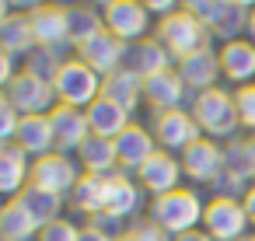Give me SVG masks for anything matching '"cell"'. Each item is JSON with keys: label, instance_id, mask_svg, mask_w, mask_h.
<instances>
[{"label": "cell", "instance_id": "42", "mask_svg": "<svg viewBox=\"0 0 255 241\" xmlns=\"http://www.w3.org/2000/svg\"><path fill=\"white\" fill-rule=\"evenodd\" d=\"M241 206H245V213H248V224L255 227V185L248 189V196L241 199Z\"/></svg>", "mask_w": 255, "mask_h": 241}, {"label": "cell", "instance_id": "45", "mask_svg": "<svg viewBox=\"0 0 255 241\" xmlns=\"http://www.w3.org/2000/svg\"><path fill=\"white\" fill-rule=\"evenodd\" d=\"M248 39L255 42V11H252V21H248Z\"/></svg>", "mask_w": 255, "mask_h": 241}, {"label": "cell", "instance_id": "10", "mask_svg": "<svg viewBox=\"0 0 255 241\" xmlns=\"http://www.w3.org/2000/svg\"><path fill=\"white\" fill-rule=\"evenodd\" d=\"M248 213L238 199H210L203 213V231L213 241H245L248 238Z\"/></svg>", "mask_w": 255, "mask_h": 241}, {"label": "cell", "instance_id": "15", "mask_svg": "<svg viewBox=\"0 0 255 241\" xmlns=\"http://www.w3.org/2000/svg\"><path fill=\"white\" fill-rule=\"evenodd\" d=\"M49 122H53V136H56V150L60 154H77L84 147V140L91 136V126H88V112L81 109H70V105H56L49 112Z\"/></svg>", "mask_w": 255, "mask_h": 241}, {"label": "cell", "instance_id": "13", "mask_svg": "<svg viewBox=\"0 0 255 241\" xmlns=\"http://www.w3.org/2000/svg\"><path fill=\"white\" fill-rule=\"evenodd\" d=\"M129 74H136L140 81H150V77H157V74H168V70H175L178 67V60L150 35V39H143V42H133L129 49H126V63H123Z\"/></svg>", "mask_w": 255, "mask_h": 241}, {"label": "cell", "instance_id": "22", "mask_svg": "<svg viewBox=\"0 0 255 241\" xmlns=\"http://www.w3.org/2000/svg\"><path fill=\"white\" fill-rule=\"evenodd\" d=\"M28 182H32V157L18 143L0 147V192L7 199H18Z\"/></svg>", "mask_w": 255, "mask_h": 241}, {"label": "cell", "instance_id": "17", "mask_svg": "<svg viewBox=\"0 0 255 241\" xmlns=\"http://www.w3.org/2000/svg\"><path fill=\"white\" fill-rule=\"evenodd\" d=\"M126 42H119L112 32H102L98 39H91L88 46H81L74 56L77 60H84L95 74H102V77H109V74H116V70H123V63H126Z\"/></svg>", "mask_w": 255, "mask_h": 241}, {"label": "cell", "instance_id": "12", "mask_svg": "<svg viewBox=\"0 0 255 241\" xmlns=\"http://www.w3.org/2000/svg\"><path fill=\"white\" fill-rule=\"evenodd\" d=\"M182 161L175 157V154H168V150H157L140 171H136V182H140V189L143 192H150V199H157V196H168V192H175V189H182L178 182H182Z\"/></svg>", "mask_w": 255, "mask_h": 241}, {"label": "cell", "instance_id": "14", "mask_svg": "<svg viewBox=\"0 0 255 241\" xmlns=\"http://www.w3.org/2000/svg\"><path fill=\"white\" fill-rule=\"evenodd\" d=\"M178 77L185 81V88L192 91V98L196 95H203V91H213L217 88V81H220V53L210 46V49H199V53H192V56H185V60H178Z\"/></svg>", "mask_w": 255, "mask_h": 241}, {"label": "cell", "instance_id": "19", "mask_svg": "<svg viewBox=\"0 0 255 241\" xmlns=\"http://www.w3.org/2000/svg\"><path fill=\"white\" fill-rule=\"evenodd\" d=\"M185 95H189V88H185V81L178 77V70H168V74H157V77L143 81V105L154 109V116L182 109Z\"/></svg>", "mask_w": 255, "mask_h": 241}, {"label": "cell", "instance_id": "23", "mask_svg": "<svg viewBox=\"0 0 255 241\" xmlns=\"http://www.w3.org/2000/svg\"><path fill=\"white\" fill-rule=\"evenodd\" d=\"M140 206H143V189H140V182H133L126 171H119V175H112L109 178V210L105 213H112L116 220H129V217H136L140 213ZM133 224V220H129Z\"/></svg>", "mask_w": 255, "mask_h": 241}, {"label": "cell", "instance_id": "35", "mask_svg": "<svg viewBox=\"0 0 255 241\" xmlns=\"http://www.w3.org/2000/svg\"><path fill=\"white\" fill-rule=\"evenodd\" d=\"M21 112L7 102V98H0V140H4V147H11L18 140V129H21Z\"/></svg>", "mask_w": 255, "mask_h": 241}, {"label": "cell", "instance_id": "27", "mask_svg": "<svg viewBox=\"0 0 255 241\" xmlns=\"http://www.w3.org/2000/svg\"><path fill=\"white\" fill-rule=\"evenodd\" d=\"M70 206L77 213H84L88 220L109 210V178L105 175H84L77 182V189L70 192Z\"/></svg>", "mask_w": 255, "mask_h": 241}, {"label": "cell", "instance_id": "44", "mask_svg": "<svg viewBox=\"0 0 255 241\" xmlns=\"http://www.w3.org/2000/svg\"><path fill=\"white\" fill-rule=\"evenodd\" d=\"M175 241H213V238H210V234H206V231L199 227V231H189V234H178Z\"/></svg>", "mask_w": 255, "mask_h": 241}, {"label": "cell", "instance_id": "46", "mask_svg": "<svg viewBox=\"0 0 255 241\" xmlns=\"http://www.w3.org/2000/svg\"><path fill=\"white\" fill-rule=\"evenodd\" d=\"M116 241H129V238H126V234H123V238H116Z\"/></svg>", "mask_w": 255, "mask_h": 241}, {"label": "cell", "instance_id": "9", "mask_svg": "<svg viewBox=\"0 0 255 241\" xmlns=\"http://www.w3.org/2000/svg\"><path fill=\"white\" fill-rule=\"evenodd\" d=\"M150 133H154V140H157L161 150L178 154V157H182L196 140H203V129H199V122L192 119L189 109H175V112H161V116H154Z\"/></svg>", "mask_w": 255, "mask_h": 241}, {"label": "cell", "instance_id": "43", "mask_svg": "<svg viewBox=\"0 0 255 241\" xmlns=\"http://www.w3.org/2000/svg\"><path fill=\"white\" fill-rule=\"evenodd\" d=\"M81 241H116V238H109V234H102V231H95V227H88V224H84Z\"/></svg>", "mask_w": 255, "mask_h": 241}, {"label": "cell", "instance_id": "21", "mask_svg": "<svg viewBox=\"0 0 255 241\" xmlns=\"http://www.w3.org/2000/svg\"><path fill=\"white\" fill-rule=\"evenodd\" d=\"M77 164L84 168V175H119L123 164H119V150H116V140H105V136H88L84 147L77 150Z\"/></svg>", "mask_w": 255, "mask_h": 241}, {"label": "cell", "instance_id": "20", "mask_svg": "<svg viewBox=\"0 0 255 241\" xmlns=\"http://www.w3.org/2000/svg\"><path fill=\"white\" fill-rule=\"evenodd\" d=\"M220 70L227 81H234L238 88L245 84H255V42L252 39H234V42H224L220 49Z\"/></svg>", "mask_w": 255, "mask_h": 241}, {"label": "cell", "instance_id": "36", "mask_svg": "<svg viewBox=\"0 0 255 241\" xmlns=\"http://www.w3.org/2000/svg\"><path fill=\"white\" fill-rule=\"evenodd\" d=\"M81 234H84V227H77L74 220L60 217V220H53V224L42 227L39 241H81Z\"/></svg>", "mask_w": 255, "mask_h": 241}, {"label": "cell", "instance_id": "47", "mask_svg": "<svg viewBox=\"0 0 255 241\" xmlns=\"http://www.w3.org/2000/svg\"><path fill=\"white\" fill-rule=\"evenodd\" d=\"M245 241H255V234H248V238H245Z\"/></svg>", "mask_w": 255, "mask_h": 241}, {"label": "cell", "instance_id": "16", "mask_svg": "<svg viewBox=\"0 0 255 241\" xmlns=\"http://www.w3.org/2000/svg\"><path fill=\"white\" fill-rule=\"evenodd\" d=\"M116 150H119V164H123V171H140L161 147H157V140H154V133L147 129V126H140V122H129L119 136H116Z\"/></svg>", "mask_w": 255, "mask_h": 241}, {"label": "cell", "instance_id": "24", "mask_svg": "<svg viewBox=\"0 0 255 241\" xmlns=\"http://www.w3.org/2000/svg\"><path fill=\"white\" fill-rule=\"evenodd\" d=\"M0 49L11 56H32L35 49V32H32V18L21 11H11L7 18H0Z\"/></svg>", "mask_w": 255, "mask_h": 241}, {"label": "cell", "instance_id": "1", "mask_svg": "<svg viewBox=\"0 0 255 241\" xmlns=\"http://www.w3.org/2000/svg\"><path fill=\"white\" fill-rule=\"evenodd\" d=\"M203 213H206V203L196 189H175L168 196H157L150 199L147 206V220H154L164 234L178 238V234H189V231H199L203 227Z\"/></svg>", "mask_w": 255, "mask_h": 241}, {"label": "cell", "instance_id": "41", "mask_svg": "<svg viewBox=\"0 0 255 241\" xmlns=\"http://www.w3.org/2000/svg\"><path fill=\"white\" fill-rule=\"evenodd\" d=\"M14 77H18V74H14V56H11V53H4V49H0V84H4V88H7V84H11Z\"/></svg>", "mask_w": 255, "mask_h": 241}, {"label": "cell", "instance_id": "11", "mask_svg": "<svg viewBox=\"0 0 255 241\" xmlns=\"http://www.w3.org/2000/svg\"><path fill=\"white\" fill-rule=\"evenodd\" d=\"M178 161H182V171H185L196 185H213V182L220 178V171H224V147H220L217 140L203 136V140H196Z\"/></svg>", "mask_w": 255, "mask_h": 241}, {"label": "cell", "instance_id": "18", "mask_svg": "<svg viewBox=\"0 0 255 241\" xmlns=\"http://www.w3.org/2000/svg\"><path fill=\"white\" fill-rule=\"evenodd\" d=\"M28 18H32V32H35V46H42V49H70V35H67V7L39 4Z\"/></svg>", "mask_w": 255, "mask_h": 241}, {"label": "cell", "instance_id": "33", "mask_svg": "<svg viewBox=\"0 0 255 241\" xmlns=\"http://www.w3.org/2000/svg\"><path fill=\"white\" fill-rule=\"evenodd\" d=\"M70 60H74V56H70V49H42V46H35V49H32V56L25 60V70L53 84V81L60 77V70H63Z\"/></svg>", "mask_w": 255, "mask_h": 241}, {"label": "cell", "instance_id": "2", "mask_svg": "<svg viewBox=\"0 0 255 241\" xmlns=\"http://www.w3.org/2000/svg\"><path fill=\"white\" fill-rule=\"evenodd\" d=\"M189 112H192V119L199 122L203 136H210V140H217V143H220V140L231 143L234 133L241 129L238 102H234V95H227L224 88H213V91L196 95V98L189 102Z\"/></svg>", "mask_w": 255, "mask_h": 241}, {"label": "cell", "instance_id": "37", "mask_svg": "<svg viewBox=\"0 0 255 241\" xmlns=\"http://www.w3.org/2000/svg\"><path fill=\"white\" fill-rule=\"evenodd\" d=\"M234 102H238V116H241V126L248 133H255V84H245L234 91Z\"/></svg>", "mask_w": 255, "mask_h": 241}, {"label": "cell", "instance_id": "40", "mask_svg": "<svg viewBox=\"0 0 255 241\" xmlns=\"http://www.w3.org/2000/svg\"><path fill=\"white\" fill-rule=\"evenodd\" d=\"M143 4H147L150 18H157V21H164V18H171L175 11H182V4H175V0H143Z\"/></svg>", "mask_w": 255, "mask_h": 241}, {"label": "cell", "instance_id": "6", "mask_svg": "<svg viewBox=\"0 0 255 241\" xmlns=\"http://www.w3.org/2000/svg\"><path fill=\"white\" fill-rule=\"evenodd\" d=\"M102 18H105V32H112L126 46L150 39L147 32L157 25L143 0H109V4H102Z\"/></svg>", "mask_w": 255, "mask_h": 241}, {"label": "cell", "instance_id": "26", "mask_svg": "<svg viewBox=\"0 0 255 241\" xmlns=\"http://www.w3.org/2000/svg\"><path fill=\"white\" fill-rule=\"evenodd\" d=\"M102 98L116 102L119 109H126V112L133 116V112L140 109V102H143V81L123 67V70H116V74L105 77V84H102Z\"/></svg>", "mask_w": 255, "mask_h": 241}, {"label": "cell", "instance_id": "3", "mask_svg": "<svg viewBox=\"0 0 255 241\" xmlns=\"http://www.w3.org/2000/svg\"><path fill=\"white\" fill-rule=\"evenodd\" d=\"M192 18H199L220 42H234L241 39V32H248V21H252V11L241 0H189L182 4Z\"/></svg>", "mask_w": 255, "mask_h": 241}, {"label": "cell", "instance_id": "39", "mask_svg": "<svg viewBox=\"0 0 255 241\" xmlns=\"http://www.w3.org/2000/svg\"><path fill=\"white\" fill-rule=\"evenodd\" d=\"M88 227H95V231H102V234H109V238H123L129 224L116 220L112 213H98V217H91V220H88Z\"/></svg>", "mask_w": 255, "mask_h": 241}, {"label": "cell", "instance_id": "7", "mask_svg": "<svg viewBox=\"0 0 255 241\" xmlns=\"http://www.w3.org/2000/svg\"><path fill=\"white\" fill-rule=\"evenodd\" d=\"M4 98L21 112V116H49L60 102H56V88L28 70H18V77L4 88Z\"/></svg>", "mask_w": 255, "mask_h": 241}, {"label": "cell", "instance_id": "38", "mask_svg": "<svg viewBox=\"0 0 255 241\" xmlns=\"http://www.w3.org/2000/svg\"><path fill=\"white\" fill-rule=\"evenodd\" d=\"M126 238H129V241H175V238L164 234L154 220H133V224L126 227Z\"/></svg>", "mask_w": 255, "mask_h": 241}, {"label": "cell", "instance_id": "32", "mask_svg": "<svg viewBox=\"0 0 255 241\" xmlns=\"http://www.w3.org/2000/svg\"><path fill=\"white\" fill-rule=\"evenodd\" d=\"M224 168L255 185V136H234L224 143Z\"/></svg>", "mask_w": 255, "mask_h": 241}, {"label": "cell", "instance_id": "31", "mask_svg": "<svg viewBox=\"0 0 255 241\" xmlns=\"http://www.w3.org/2000/svg\"><path fill=\"white\" fill-rule=\"evenodd\" d=\"M39 234H42V227L14 199H7L4 210H0V238L4 241H39Z\"/></svg>", "mask_w": 255, "mask_h": 241}, {"label": "cell", "instance_id": "5", "mask_svg": "<svg viewBox=\"0 0 255 241\" xmlns=\"http://www.w3.org/2000/svg\"><path fill=\"white\" fill-rule=\"evenodd\" d=\"M102 84H105V77L102 74H95L84 60H70L63 70H60V77L53 81V88H56V102L60 105H70V109H81V112H88L98 98H102Z\"/></svg>", "mask_w": 255, "mask_h": 241}, {"label": "cell", "instance_id": "30", "mask_svg": "<svg viewBox=\"0 0 255 241\" xmlns=\"http://www.w3.org/2000/svg\"><path fill=\"white\" fill-rule=\"evenodd\" d=\"M129 122H133V116H129L126 109H119L116 102H109V98H98V102L88 109V126H91V133H95V136L116 140Z\"/></svg>", "mask_w": 255, "mask_h": 241}, {"label": "cell", "instance_id": "29", "mask_svg": "<svg viewBox=\"0 0 255 241\" xmlns=\"http://www.w3.org/2000/svg\"><path fill=\"white\" fill-rule=\"evenodd\" d=\"M102 32H105L102 7H67V35H70V49L74 53L81 46H88L91 39H98Z\"/></svg>", "mask_w": 255, "mask_h": 241}, {"label": "cell", "instance_id": "34", "mask_svg": "<svg viewBox=\"0 0 255 241\" xmlns=\"http://www.w3.org/2000/svg\"><path fill=\"white\" fill-rule=\"evenodd\" d=\"M248 189H252V182H245L241 175H234V171H227V168H224V171H220V178L210 185L213 199H238V203L248 196Z\"/></svg>", "mask_w": 255, "mask_h": 241}, {"label": "cell", "instance_id": "25", "mask_svg": "<svg viewBox=\"0 0 255 241\" xmlns=\"http://www.w3.org/2000/svg\"><path fill=\"white\" fill-rule=\"evenodd\" d=\"M14 143H18L32 161L53 154V150H56V136H53V122H49V116H25Z\"/></svg>", "mask_w": 255, "mask_h": 241}, {"label": "cell", "instance_id": "28", "mask_svg": "<svg viewBox=\"0 0 255 241\" xmlns=\"http://www.w3.org/2000/svg\"><path fill=\"white\" fill-rule=\"evenodd\" d=\"M39 227H46V224H53V220H60V213H63V196H56V192H46V189H39V185H25L21 189V196L14 199Z\"/></svg>", "mask_w": 255, "mask_h": 241}, {"label": "cell", "instance_id": "4", "mask_svg": "<svg viewBox=\"0 0 255 241\" xmlns=\"http://www.w3.org/2000/svg\"><path fill=\"white\" fill-rule=\"evenodd\" d=\"M154 39H157L175 60H185V56H192V53H199V49H210L213 32H210L199 18H192V14L182 7V11H175L171 18H164V21L154 25Z\"/></svg>", "mask_w": 255, "mask_h": 241}, {"label": "cell", "instance_id": "8", "mask_svg": "<svg viewBox=\"0 0 255 241\" xmlns=\"http://www.w3.org/2000/svg\"><path fill=\"white\" fill-rule=\"evenodd\" d=\"M81 178H84V168H81L77 157H70V154L53 150V154L32 161V185H39V189H46V192L70 196Z\"/></svg>", "mask_w": 255, "mask_h": 241}]
</instances>
